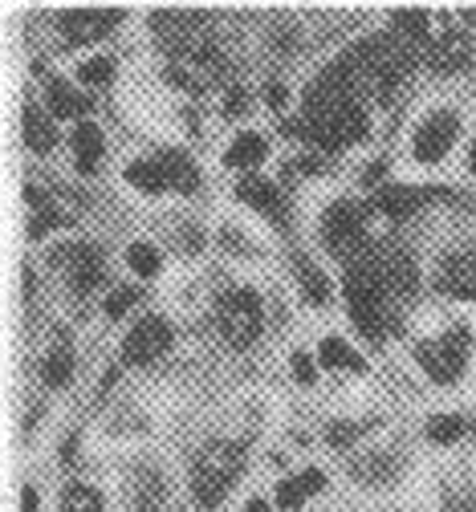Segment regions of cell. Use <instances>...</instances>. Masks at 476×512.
I'll use <instances>...</instances> for the list:
<instances>
[{
    "label": "cell",
    "mask_w": 476,
    "mask_h": 512,
    "mask_svg": "<svg viewBox=\"0 0 476 512\" xmlns=\"http://www.w3.org/2000/svg\"><path fill=\"white\" fill-rule=\"evenodd\" d=\"M460 139V118L452 110H436L420 122V131H415V143H411V155L420 163H440L452 143Z\"/></svg>",
    "instance_id": "ba28073f"
},
{
    "label": "cell",
    "mask_w": 476,
    "mask_h": 512,
    "mask_svg": "<svg viewBox=\"0 0 476 512\" xmlns=\"http://www.w3.org/2000/svg\"><path fill=\"white\" fill-rule=\"evenodd\" d=\"M57 508H62V512H102V496H98L90 484L70 480V484L62 488V500H57Z\"/></svg>",
    "instance_id": "cb8c5ba5"
},
{
    "label": "cell",
    "mask_w": 476,
    "mask_h": 512,
    "mask_svg": "<svg viewBox=\"0 0 476 512\" xmlns=\"http://www.w3.org/2000/svg\"><path fill=\"white\" fill-rule=\"evenodd\" d=\"M472 435H476V423H472Z\"/></svg>",
    "instance_id": "60d3db41"
},
{
    "label": "cell",
    "mask_w": 476,
    "mask_h": 512,
    "mask_svg": "<svg viewBox=\"0 0 476 512\" xmlns=\"http://www.w3.org/2000/svg\"><path fill=\"white\" fill-rule=\"evenodd\" d=\"M265 98H269V106H273V110H281V106H285V86H281V82H269Z\"/></svg>",
    "instance_id": "d590c367"
},
{
    "label": "cell",
    "mask_w": 476,
    "mask_h": 512,
    "mask_svg": "<svg viewBox=\"0 0 476 512\" xmlns=\"http://www.w3.org/2000/svg\"><path fill=\"white\" fill-rule=\"evenodd\" d=\"M245 110H249V94L241 86L224 90V114H245Z\"/></svg>",
    "instance_id": "e575fe53"
},
{
    "label": "cell",
    "mask_w": 476,
    "mask_h": 512,
    "mask_svg": "<svg viewBox=\"0 0 476 512\" xmlns=\"http://www.w3.org/2000/svg\"><path fill=\"white\" fill-rule=\"evenodd\" d=\"M135 512H167V504H163V508H143V504H135Z\"/></svg>",
    "instance_id": "ab89813d"
},
{
    "label": "cell",
    "mask_w": 476,
    "mask_h": 512,
    "mask_svg": "<svg viewBox=\"0 0 476 512\" xmlns=\"http://www.w3.org/2000/svg\"><path fill=\"white\" fill-rule=\"evenodd\" d=\"M265 139L261 135H253V131H245V135H236L232 143H228V151H224V163L228 167H236V171H249V167H257L261 159H265Z\"/></svg>",
    "instance_id": "7402d4cb"
},
{
    "label": "cell",
    "mask_w": 476,
    "mask_h": 512,
    "mask_svg": "<svg viewBox=\"0 0 476 512\" xmlns=\"http://www.w3.org/2000/svg\"><path fill=\"white\" fill-rule=\"evenodd\" d=\"M241 468H245V447L241 443L236 439H208L196 452L192 468H188V484H192L196 504L216 508L228 496L232 480L241 476Z\"/></svg>",
    "instance_id": "6da1fadb"
},
{
    "label": "cell",
    "mask_w": 476,
    "mask_h": 512,
    "mask_svg": "<svg viewBox=\"0 0 476 512\" xmlns=\"http://www.w3.org/2000/svg\"><path fill=\"white\" fill-rule=\"evenodd\" d=\"M236 196H241L249 208L273 216V220L285 216V196H281V191H277L269 179H261V175H245L241 183H236Z\"/></svg>",
    "instance_id": "4fadbf2b"
},
{
    "label": "cell",
    "mask_w": 476,
    "mask_h": 512,
    "mask_svg": "<svg viewBox=\"0 0 476 512\" xmlns=\"http://www.w3.org/2000/svg\"><path fill=\"white\" fill-rule=\"evenodd\" d=\"M127 265L139 273V277H151L155 269H159V252L151 248V244H143V240H135L131 248H127Z\"/></svg>",
    "instance_id": "83f0119b"
},
{
    "label": "cell",
    "mask_w": 476,
    "mask_h": 512,
    "mask_svg": "<svg viewBox=\"0 0 476 512\" xmlns=\"http://www.w3.org/2000/svg\"><path fill=\"white\" fill-rule=\"evenodd\" d=\"M363 261H367V256H363ZM342 289H346V305H350V317L359 322V330L367 338H383V326H387V289L375 277L371 261L359 265V269L350 265Z\"/></svg>",
    "instance_id": "3957f363"
},
{
    "label": "cell",
    "mask_w": 476,
    "mask_h": 512,
    "mask_svg": "<svg viewBox=\"0 0 476 512\" xmlns=\"http://www.w3.org/2000/svg\"><path fill=\"white\" fill-rule=\"evenodd\" d=\"M139 301V289L135 285H118V289H110V297H106V317H123V313H131V305Z\"/></svg>",
    "instance_id": "1f68e13d"
},
{
    "label": "cell",
    "mask_w": 476,
    "mask_h": 512,
    "mask_svg": "<svg viewBox=\"0 0 476 512\" xmlns=\"http://www.w3.org/2000/svg\"><path fill=\"white\" fill-rule=\"evenodd\" d=\"M424 200H428V191H424V187L391 183V187H383L379 196H375V208H379L383 216H391V220H407L411 212H420V208H424Z\"/></svg>",
    "instance_id": "7c38bea8"
},
{
    "label": "cell",
    "mask_w": 476,
    "mask_h": 512,
    "mask_svg": "<svg viewBox=\"0 0 476 512\" xmlns=\"http://www.w3.org/2000/svg\"><path fill=\"white\" fill-rule=\"evenodd\" d=\"M49 265L66 273V281H70V289H74L78 297H90V293L102 285V277H106V252L94 248V244L70 240V244H57V248L49 252Z\"/></svg>",
    "instance_id": "5b68a950"
},
{
    "label": "cell",
    "mask_w": 476,
    "mask_h": 512,
    "mask_svg": "<svg viewBox=\"0 0 476 512\" xmlns=\"http://www.w3.org/2000/svg\"><path fill=\"white\" fill-rule=\"evenodd\" d=\"M322 240L330 244V252H338L342 261H359V244H363V208L359 204H334L326 216H322Z\"/></svg>",
    "instance_id": "52a82bcc"
},
{
    "label": "cell",
    "mask_w": 476,
    "mask_h": 512,
    "mask_svg": "<svg viewBox=\"0 0 476 512\" xmlns=\"http://www.w3.org/2000/svg\"><path fill=\"white\" fill-rule=\"evenodd\" d=\"M118 21H123V13H66V17H57V29H62L66 45H78V41L106 37Z\"/></svg>",
    "instance_id": "8fae6325"
},
{
    "label": "cell",
    "mask_w": 476,
    "mask_h": 512,
    "mask_svg": "<svg viewBox=\"0 0 476 512\" xmlns=\"http://www.w3.org/2000/svg\"><path fill=\"white\" fill-rule=\"evenodd\" d=\"M318 358H322V366H330V370H363V358H354V350H350L342 338H322Z\"/></svg>",
    "instance_id": "d4e9b609"
},
{
    "label": "cell",
    "mask_w": 476,
    "mask_h": 512,
    "mask_svg": "<svg viewBox=\"0 0 476 512\" xmlns=\"http://www.w3.org/2000/svg\"><path fill=\"white\" fill-rule=\"evenodd\" d=\"M350 476L359 480V484L379 488V484H387V480L399 476V456L395 452H363L359 460H350Z\"/></svg>",
    "instance_id": "2e32d148"
},
{
    "label": "cell",
    "mask_w": 476,
    "mask_h": 512,
    "mask_svg": "<svg viewBox=\"0 0 476 512\" xmlns=\"http://www.w3.org/2000/svg\"><path fill=\"white\" fill-rule=\"evenodd\" d=\"M448 512H476V492L472 488H456L448 496Z\"/></svg>",
    "instance_id": "836d02e7"
},
{
    "label": "cell",
    "mask_w": 476,
    "mask_h": 512,
    "mask_svg": "<svg viewBox=\"0 0 476 512\" xmlns=\"http://www.w3.org/2000/svg\"><path fill=\"white\" fill-rule=\"evenodd\" d=\"M460 431H464V419L452 415V411H440V415L428 419V439H432V443H456Z\"/></svg>",
    "instance_id": "4316f807"
},
{
    "label": "cell",
    "mask_w": 476,
    "mask_h": 512,
    "mask_svg": "<svg viewBox=\"0 0 476 512\" xmlns=\"http://www.w3.org/2000/svg\"><path fill=\"white\" fill-rule=\"evenodd\" d=\"M66 216H62V208H53V204H45V208H37V212H29V240H41L49 228H57Z\"/></svg>",
    "instance_id": "f546056e"
},
{
    "label": "cell",
    "mask_w": 476,
    "mask_h": 512,
    "mask_svg": "<svg viewBox=\"0 0 476 512\" xmlns=\"http://www.w3.org/2000/svg\"><path fill=\"white\" fill-rule=\"evenodd\" d=\"M131 492H135V504H143V508H163L167 504V480L155 468H139L131 476Z\"/></svg>",
    "instance_id": "603a6c76"
},
{
    "label": "cell",
    "mask_w": 476,
    "mask_h": 512,
    "mask_svg": "<svg viewBox=\"0 0 476 512\" xmlns=\"http://www.w3.org/2000/svg\"><path fill=\"white\" fill-rule=\"evenodd\" d=\"M293 378H297V382H306V387L314 382V358H310L306 350H293Z\"/></svg>",
    "instance_id": "d6a6232c"
},
{
    "label": "cell",
    "mask_w": 476,
    "mask_h": 512,
    "mask_svg": "<svg viewBox=\"0 0 476 512\" xmlns=\"http://www.w3.org/2000/svg\"><path fill=\"white\" fill-rule=\"evenodd\" d=\"M70 147H74V159H78V171L82 175H90V171H98L102 167V151H106V143H102V131H98V122H78L74 126V135H70Z\"/></svg>",
    "instance_id": "9a60e30c"
},
{
    "label": "cell",
    "mask_w": 476,
    "mask_h": 512,
    "mask_svg": "<svg viewBox=\"0 0 476 512\" xmlns=\"http://www.w3.org/2000/svg\"><path fill=\"white\" fill-rule=\"evenodd\" d=\"M127 183L139 187V191H147V196H159V191L167 187L163 175H159V167H155V159H135V163H127Z\"/></svg>",
    "instance_id": "484cf974"
},
{
    "label": "cell",
    "mask_w": 476,
    "mask_h": 512,
    "mask_svg": "<svg viewBox=\"0 0 476 512\" xmlns=\"http://www.w3.org/2000/svg\"><path fill=\"white\" fill-rule=\"evenodd\" d=\"M468 350H472V334L464 322H456L452 330H444L440 338L432 342H420L415 346V358H420V366L436 378V382H456L468 366Z\"/></svg>",
    "instance_id": "277c9868"
},
{
    "label": "cell",
    "mask_w": 476,
    "mask_h": 512,
    "mask_svg": "<svg viewBox=\"0 0 476 512\" xmlns=\"http://www.w3.org/2000/svg\"><path fill=\"white\" fill-rule=\"evenodd\" d=\"M293 273H297V289H302V297H306L310 305H326V301H330V281H326V273L310 261V256L297 252V256H293Z\"/></svg>",
    "instance_id": "ffe728a7"
},
{
    "label": "cell",
    "mask_w": 476,
    "mask_h": 512,
    "mask_svg": "<svg viewBox=\"0 0 476 512\" xmlns=\"http://www.w3.org/2000/svg\"><path fill=\"white\" fill-rule=\"evenodd\" d=\"M212 326L224 346L249 350L261 338V297L249 285H232L212 305Z\"/></svg>",
    "instance_id": "7a4b0ae2"
},
{
    "label": "cell",
    "mask_w": 476,
    "mask_h": 512,
    "mask_svg": "<svg viewBox=\"0 0 476 512\" xmlns=\"http://www.w3.org/2000/svg\"><path fill=\"white\" fill-rule=\"evenodd\" d=\"M37 508V492L33 488H21V512H33Z\"/></svg>",
    "instance_id": "8d00e7d4"
},
{
    "label": "cell",
    "mask_w": 476,
    "mask_h": 512,
    "mask_svg": "<svg viewBox=\"0 0 476 512\" xmlns=\"http://www.w3.org/2000/svg\"><path fill=\"white\" fill-rule=\"evenodd\" d=\"M367 431V423H350V419H334L330 427H326V443L330 447H350L354 439H359Z\"/></svg>",
    "instance_id": "4dcf8cb0"
},
{
    "label": "cell",
    "mask_w": 476,
    "mask_h": 512,
    "mask_svg": "<svg viewBox=\"0 0 476 512\" xmlns=\"http://www.w3.org/2000/svg\"><path fill=\"white\" fill-rule=\"evenodd\" d=\"M78 78L90 82V86H106L114 78V61L110 57H86L82 66H78Z\"/></svg>",
    "instance_id": "f1b7e54d"
},
{
    "label": "cell",
    "mask_w": 476,
    "mask_h": 512,
    "mask_svg": "<svg viewBox=\"0 0 476 512\" xmlns=\"http://www.w3.org/2000/svg\"><path fill=\"white\" fill-rule=\"evenodd\" d=\"M21 131H25V147H29V151H37V155H45V151H53V147H57V131H53V122H49L33 102L21 110Z\"/></svg>",
    "instance_id": "44dd1931"
},
{
    "label": "cell",
    "mask_w": 476,
    "mask_h": 512,
    "mask_svg": "<svg viewBox=\"0 0 476 512\" xmlns=\"http://www.w3.org/2000/svg\"><path fill=\"white\" fill-rule=\"evenodd\" d=\"M155 159V167H159V175H163V183L167 187H175V191H196L200 187V171H196V163L184 155V151H159V155H151Z\"/></svg>",
    "instance_id": "5bb4252c"
},
{
    "label": "cell",
    "mask_w": 476,
    "mask_h": 512,
    "mask_svg": "<svg viewBox=\"0 0 476 512\" xmlns=\"http://www.w3.org/2000/svg\"><path fill=\"white\" fill-rule=\"evenodd\" d=\"M245 512H269V504H265V500H261V496H253V500H249V504H245Z\"/></svg>",
    "instance_id": "74e56055"
},
{
    "label": "cell",
    "mask_w": 476,
    "mask_h": 512,
    "mask_svg": "<svg viewBox=\"0 0 476 512\" xmlns=\"http://www.w3.org/2000/svg\"><path fill=\"white\" fill-rule=\"evenodd\" d=\"M322 488H326V476H322L318 468H306V472L285 476V480L277 484V504H281V508H297L306 496H314V492H322Z\"/></svg>",
    "instance_id": "d6986e66"
},
{
    "label": "cell",
    "mask_w": 476,
    "mask_h": 512,
    "mask_svg": "<svg viewBox=\"0 0 476 512\" xmlns=\"http://www.w3.org/2000/svg\"><path fill=\"white\" fill-rule=\"evenodd\" d=\"M436 289L444 297H456V301H472L476 297V244L468 248H456L440 261V273H436Z\"/></svg>",
    "instance_id": "9c48e42d"
},
{
    "label": "cell",
    "mask_w": 476,
    "mask_h": 512,
    "mask_svg": "<svg viewBox=\"0 0 476 512\" xmlns=\"http://www.w3.org/2000/svg\"><path fill=\"white\" fill-rule=\"evenodd\" d=\"M70 378H74V346H70V338H57L49 346V354L41 358V382L45 387H66Z\"/></svg>",
    "instance_id": "ac0fdd59"
},
{
    "label": "cell",
    "mask_w": 476,
    "mask_h": 512,
    "mask_svg": "<svg viewBox=\"0 0 476 512\" xmlns=\"http://www.w3.org/2000/svg\"><path fill=\"white\" fill-rule=\"evenodd\" d=\"M468 61H472V41H468L464 29H452L448 25V29H440V33L428 37V66L436 74H460Z\"/></svg>",
    "instance_id": "30bf717a"
},
{
    "label": "cell",
    "mask_w": 476,
    "mask_h": 512,
    "mask_svg": "<svg viewBox=\"0 0 476 512\" xmlns=\"http://www.w3.org/2000/svg\"><path fill=\"white\" fill-rule=\"evenodd\" d=\"M45 102H49V110L57 114V118H82L86 122V114H90V98L86 94H78L70 82H62V78H53L49 86H45Z\"/></svg>",
    "instance_id": "e0dca14e"
},
{
    "label": "cell",
    "mask_w": 476,
    "mask_h": 512,
    "mask_svg": "<svg viewBox=\"0 0 476 512\" xmlns=\"http://www.w3.org/2000/svg\"><path fill=\"white\" fill-rule=\"evenodd\" d=\"M468 171L476 175V143H472V151H468Z\"/></svg>",
    "instance_id": "f35d334b"
},
{
    "label": "cell",
    "mask_w": 476,
    "mask_h": 512,
    "mask_svg": "<svg viewBox=\"0 0 476 512\" xmlns=\"http://www.w3.org/2000/svg\"><path fill=\"white\" fill-rule=\"evenodd\" d=\"M167 346H171V322L159 313H147L123 338V366H151L155 358L167 354Z\"/></svg>",
    "instance_id": "8992f818"
}]
</instances>
